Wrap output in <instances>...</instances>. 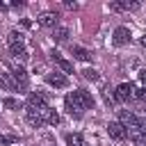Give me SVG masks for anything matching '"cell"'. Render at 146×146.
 <instances>
[{
  "instance_id": "cell-17",
  "label": "cell",
  "mask_w": 146,
  "mask_h": 146,
  "mask_svg": "<svg viewBox=\"0 0 146 146\" xmlns=\"http://www.w3.org/2000/svg\"><path fill=\"white\" fill-rule=\"evenodd\" d=\"M52 36H55V41H66V36H68V30H66V27H55Z\"/></svg>"
},
{
  "instance_id": "cell-8",
  "label": "cell",
  "mask_w": 146,
  "mask_h": 146,
  "mask_svg": "<svg viewBox=\"0 0 146 146\" xmlns=\"http://www.w3.org/2000/svg\"><path fill=\"white\" fill-rule=\"evenodd\" d=\"M36 21H39V25H41V27H55V25H57V21H59V16H57V11H43Z\"/></svg>"
},
{
  "instance_id": "cell-21",
  "label": "cell",
  "mask_w": 146,
  "mask_h": 146,
  "mask_svg": "<svg viewBox=\"0 0 146 146\" xmlns=\"http://www.w3.org/2000/svg\"><path fill=\"white\" fill-rule=\"evenodd\" d=\"M18 141V137H14V135H0V146H5V144H16Z\"/></svg>"
},
{
  "instance_id": "cell-7",
  "label": "cell",
  "mask_w": 146,
  "mask_h": 146,
  "mask_svg": "<svg viewBox=\"0 0 146 146\" xmlns=\"http://www.w3.org/2000/svg\"><path fill=\"white\" fill-rule=\"evenodd\" d=\"M107 132H110V137L116 139V141H123V139H125V128H123L119 121H110V123H107Z\"/></svg>"
},
{
  "instance_id": "cell-11",
  "label": "cell",
  "mask_w": 146,
  "mask_h": 146,
  "mask_svg": "<svg viewBox=\"0 0 146 146\" xmlns=\"http://www.w3.org/2000/svg\"><path fill=\"white\" fill-rule=\"evenodd\" d=\"M119 123L123 125V128H132V125H137V116L132 114V112H119Z\"/></svg>"
},
{
  "instance_id": "cell-10",
  "label": "cell",
  "mask_w": 146,
  "mask_h": 146,
  "mask_svg": "<svg viewBox=\"0 0 146 146\" xmlns=\"http://www.w3.org/2000/svg\"><path fill=\"white\" fill-rule=\"evenodd\" d=\"M9 52H11V57H14L16 62H25V59L30 57L23 43H16V46H9Z\"/></svg>"
},
{
  "instance_id": "cell-6",
  "label": "cell",
  "mask_w": 146,
  "mask_h": 146,
  "mask_svg": "<svg viewBox=\"0 0 146 146\" xmlns=\"http://www.w3.org/2000/svg\"><path fill=\"white\" fill-rule=\"evenodd\" d=\"M27 107H32V110H43V107H48V100H46L43 94L32 91V94L27 96Z\"/></svg>"
},
{
  "instance_id": "cell-13",
  "label": "cell",
  "mask_w": 146,
  "mask_h": 146,
  "mask_svg": "<svg viewBox=\"0 0 146 146\" xmlns=\"http://www.w3.org/2000/svg\"><path fill=\"white\" fill-rule=\"evenodd\" d=\"M78 96H80V100H82V105H84V110H91L94 107V96L89 94V91H84V89H78Z\"/></svg>"
},
{
  "instance_id": "cell-5",
  "label": "cell",
  "mask_w": 146,
  "mask_h": 146,
  "mask_svg": "<svg viewBox=\"0 0 146 146\" xmlns=\"http://www.w3.org/2000/svg\"><path fill=\"white\" fill-rule=\"evenodd\" d=\"M128 41H130V30L123 27V25H119V27L114 30V34H112V43H114V46H125Z\"/></svg>"
},
{
  "instance_id": "cell-23",
  "label": "cell",
  "mask_w": 146,
  "mask_h": 146,
  "mask_svg": "<svg viewBox=\"0 0 146 146\" xmlns=\"http://www.w3.org/2000/svg\"><path fill=\"white\" fill-rule=\"evenodd\" d=\"M137 128L146 135V116H137Z\"/></svg>"
},
{
  "instance_id": "cell-1",
  "label": "cell",
  "mask_w": 146,
  "mask_h": 146,
  "mask_svg": "<svg viewBox=\"0 0 146 146\" xmlns=\"http://www.w3.org/2000/svg\"><path fill=\"white\" fill-rule=\"evenodd\" d=\"M64 105H66V112H68L71 116H75V119H80V116H82V112H84V105H82V100H80L78 91L68 94V96L64 98Z\"/></svg>"
},
{
  "instance_id": "cell-19",
  "label": "cell",
  "mask_w": 146,
  "mask_h": 146,
  "mask_svg": "<svg viewBox=\"0 0 146 146\" xmlns=\"http://www.w3.org/2000/svg\"><path fill=\"white\" fill-rule=\"evenodd\" d=\"M2 107H7V110H21V103L16 98H5L2 100Z\"/></svg>"
},
{
  "instance_id": "cell-4",
  "label": "cell",
  "mask_w": 146,
  "mask_h": 146,
  "mask_svg": "<svg viewBox=\"0 0 146 146\" xmlns=\"http://www.w3.org/2000/svg\"><path fill=\"white\" fill-rule=\"evenodd\" d=\"M132 98V84L130 82H121L116 89H114V100L116 103H125Z\"/></svg>"
},
{
  "instance_id": "cell-27",
  "label": "cell",
  "mask_w": 146,
  "mask_h": 146,
  "mask_svg": "<svg viewBox=\"0 0 146 146\" xmlns=\"http://www.w3.org/2000/svg\"><path fill=\"white\" fill-rule=\"evenodd\" d=\"M139 43H141V46H144V48H146V34H144V36H141V39H139Z\"/></svg>"
},
{
  "instance_id": "cell-22",
  "label": "cell",
  "mask_w": 146,
  "mask_h": 146,
  "mask_svg": "<svg viewBox=\"0 0 146 146\" xmlns=\"http://www.w3.org/2000/svg\"><path fill=\"white\" fill-rule=\"evenodd\" d=\"M103 96H105V100H107V103H116V100H114V91H112L110 87H105V89H103Z\"/></svg>"
},
{
  "instance_id": "cell-26",
  "label": "cell",
  "mask_w": 146,
  "mask_h": 146,
  "mask_svg": "<svg viewBox=\"0 0 146 146\" xmlns=\"http://www.w3.org/2000/svg\"><path fill=\"white\" fill-rule=\"evenodd\" d=\"M135 146H146V135H144L139 141H135Z\"/></svg>"
},
{
  "instance_id": "cell-12",
  "label": "cell",
  "mask_w": 146,
  "mask_h": 146,
  "mask_svg": "<svg viewBox=\"0 0 146 146\" xmlns=\"http://www.w3.org/2000/svg\"><path fill=\"white\" fill-rule=\"evenodd\" d=\"M71 52H73V57L80 59V62H89V59H91V52H89L87 48H82V46H73Z\"/></svg>"
},
{
  "instance_id": "cell-18",
  "label": "cell",
  "mask_w": 146,
  "mask_h": 146,
  "mask_svg": "<svg viewBox=\"0 0 146 146\" xmlns=\"http://www.w3.org/2000/svg\"><path fill=\"white\" fill-rule=\"evenodd\" d=\"M0 84H2V87H7V89H11V91H14V89H18V87H16V82L11 80V75H0Z\"/></svg>"
},
{
  "instance_id": "cell-3",
  "label": "cell",
  "mask_w": 146,
  "mask_h": 146,
  "mask_svg": "<svg viewBox=\"0 0 146 146\" xmlns=\"http://www.w3.org/2000/svg\"><path fill=\"white\" fill-rule=\"evenodd\" d=\"M46 82H48L50 87H55V89H64V87H68V78H66L64 73H57V71L46 73Z\"/></svg>"
},
{
  "instance_id": "cell-28",
  "label": "cell",
  "mask_w": 146,
  "mask_h": 146,
  "mask_svg": "<svg viewBox=\"0 0 146 146\" xmlns=\"http://www.w3.org/2000/svg\"><path fill=\"white\" fill-rule=\"evenodd\" d=\"M0 9H7V5H5V2H0Z\"/></svg>"
},
{
  "instance_id": "cell-15",
  "label": "cell",
  "mask_w": 146,
  "mask_h": 146,
  "mask_svg": "<svg viewBox=\"0 0 146 146\" xmlns=\"http://www.w3.org/2000/svg\"><path fill=\"white\" fill-rule=\"evenodd\" d=\"M132 98L146 100V84H132Z\"/></svg>"
},
{
  "instance_id": "cell-14",
  "label": "cell",
  "mask_w": 146,
  "mask_h": 146,
  "mask_svg": "<svg viewBox=\"0 0 146 146\" xmlns=\"http://www.w3.org/2000/svg\"><path fill=\"white\" fill-rule=\"evenodd\" d=\"M66 146H84V139L80 132H68L66 135Z\"/></svg>"
},
{
  "instance_id": "cell-20",
  "label": "cell",
  "mask_w": 146,
  "mask_h": 146,
  "mask_svg": "<svg viewBox=\"0 0 146 146\" xmlns=\"http://www.w3.org/2000/svg\"><path fill=\"white\" fill-rule=\"evenodd\" d=\"M16 43H23V34L21 32H9V46H16Z\"/></svg>"
},
{
  "instance_id": "cell-9",
  "label": "cell",
  "mask_w": 146,
  "mask_h": 146,
  "mask_svg": "<svg viewBox=\"0 0 146 146\" xmlns=\"http://www.w3.org/2000/svg\"><path fill=\"white\" fill-rule=\"evenodd\" d=\"M50 57H52V62H55V64H57V66H59L64 73H73V64H71L68 59H64V57H62L57 50H52V52H50Z\"/></svg>"
},
{
  "instance_id": "cell-2",
  "label": "cell",
  "mask_w": 146,
  "mask_h": 146,
  "mask_svg": "<svg viewBox=\"0 0 146 146\" xmlns=\"http://www.w3.org/2000/svg\"><path fill=\"white\" fill-rule=\"evenodd\" d=\"M11 80L16 82V87L21 89V91H25L27 89V84H30V78H27V71L21 66V64H11Z\"/></svg>"
},
{
  "instance_id": "cell-24",
  "label": "cell",
  "mask_w": 146,
  "mask_h": 146,
  "mask_svg": "<svg viewBox=\"0 0 146 146\" xmlns=\"http://www.w3.org/2000/svg\"><path fill=\"white\" fill-rule=\"evenodd\" d=\"M121 5H123V9H130V11L139 9V2H128V0H125V2H121Z\"/></svg>"
},
{
  "instance_id": "cell-25",
  "label": "cell",
  "mask_w": 146,
  "mask_h": 146,
  "mask_svg": "<svg viewBox=\"0 0 146 146\" xmlns=\"http://www.w3.org/2000/svg\"><path fill=\"white\" fill-rule=\"evenodd\" d=\"M110 9L112 11H123V5L121 2H110Z\"/></svg>"
},
{
  "instance_id": "cell-16",
  "label": "cell",
  "mask_w": 146,
  "mask_h": 146,
  "mask_svg": "<svg viewBox=\"0 0 146 146\" xmlns=\"http://www.w3.org/2000/svg\"><path fill=\"white\" fill-rule=\"evenodd\" d=\"M82 75H84V80H91V82H98V80H100V73H98L96 68H84Z\"/></svg>"
}]
</instances>
